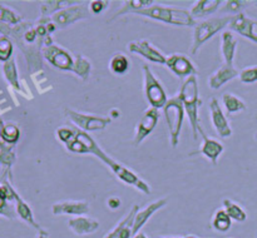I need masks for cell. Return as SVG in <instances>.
Instances as JSON below:
<instances>
[{
    "label": "cell",
    "mask_w": 257,
    "mask_h": 238,
    "mask_svg": "<svg viewBox=\"0 0 257 238\" xmlns=\"http://www.w3.org/2000/svg\"><path fill=\"white\" fill-rule=\"evenodd\" d=\"M133 14L150 18V19L156 20V22L176 25V27H196V24H197V22L191 15L190 10L180 9V8L175 7L152 5V7L137 10Z\"/></svg>",
    "instance_id": "obj_1"
},
{
    "label": "cell",
    "mask_w": 257,
    "mask_h": 238,
    "mask_svg": "<svg viewBox=\"0 0 257 238\" xmlns=\"http://www.w3.org/2000/svg\"><path fill=\"white\" fill-rule=\"evenodd\" d=\"M178 98L182 102L183 108H185L186 115L190 120L191 128H192L193 138L197 139L198 138V129H200V115H198V109H200L202 100L200 98V89H198V82L197 77L187 78L183 82L182 87L180 89V94Z\"/></svg>",
    "instance_id": "obj_2"
},
{
    "label": "cell",
    "mask_w": 257,
    "mask_h": 238,
    "mask_svg": "<svg viewBox=\"0 0 257 238\" xmlns=\"http://www.w3.org/2000/svg\"><path fill=\"white\" fill-rule=\"evenodd\" d=\"M233 15H225V17H215L208 18L196 24L195 32H193V40L191 45V53L196 54L200 50V48L212 39L217 33L222 32L225 28H228Z\"/></svg>",
    "instance_id": "obj_3"
},
{
    "label": "cell",
    "mask_w": 257,
    "mask_h": 238,
    "mask_svg": "<svg viewBox=\"0 0 257 238\" xmlns=\"http://www.w3.org/2000/svg\"><path fill=\"white\" fill-rule=\"evenodd\" d=\"M92 154L95 155L97 158H99L104 164H107L108 167L112 169V172L117 175L118 179L122 180L123 183H125V184L128 185H133V187H136L138 190L145 193V194H151L150 185H148L145 180L141 179V178L138 177L133 170L128 169L127 167H124L123 164H120V163L115 162L114 159H112V158H110L109 155H108L107 153L99 147V145L98 144L95 145Z\"/></svg>",
    "instance_id": "obj_4"
},
{
    "label": "cell",
    "mask_w": 257,
    "mask_h": 238,
    "mask_svg": "<svg viewBox=\"0 0 257 238\" xmlns=\"http://www.w3.org/2000/svg\"><path fill=\"white\" fill-rule=\"evenodd\" d=\"M163 113H165L168 132H170L171 145L176 148L180 143V134L181 130H182L183 119H185L186 114L185 108H183V104L180 98H178V95L168 99L165 108H163Z\"/></svg>",
    "instance_id": "obj_5"
},
{
    "label": "cell",
    "mask_w": 257,
    "mask_h": 238,
    "mask_svg": "<svg viewBox=\"0 0 257 238\" xmlns=\"http://www.w3.org/2000/svg\"><path fill=\"white\" fill-rule=\"evenodd\" d=\"M143 75H145V95L150 105L156 109L165 108L166 103L168 102L167 93L163 88L162 83L156 78L153 72L151 70L150 65H143Z\"/></svg>",
    "instance_id": "obj_6"
},
{
    "label": "cell",
    "mask_w": 257,
    "mask_h": 238,
    "mask_svg": "<svg viewBox=\"0 0 257 238\" xmlns=\"http://www.w3.org/2000/svg\"><path fill=\"white\" fill-rule=\"evenodd\" d=\"M90 15H92V13H90L88 4L75 3V4L69 5L67 8H63L62 10L53 14L50 17V20L57 27V29H62V28L68 27V25L74 24L78 20L87 19Z\"/></svg>",
    "instance_id": "obj_7"
},
{
    "label": "cell",
    "mask_w": 257,
    "mask_h": 238,
    "mask_svg": "<svg viewBox=\"0 0 257 238\" xmlns=\"http://www.w3.org/2000/svg\"><path fill=\"white\" fill-rule=\"evenodd\" d=\"M65 114L69 118L70 122L77 127L78 129L83 132H95V130H103L110 123L109 117H100L95 114H87V113H80L77 110L67 109Z\"/></svg>",
    "instance_id": "obj_8"
},
{
    "label": "cell",
    "mask_w": 257,
    "mask_h": 238,
    "mask_svg": "<svg viewBox=\"0 0 257 238\" xmlns=\"http://www.w3.org/2000/svg\"><path fill=\"white\" fill-rule=\"evenodd\" d=\"M42 55L49 64H52L57 69L63 70V72H73L75 57L69 50L64 49L60 45L52 44L43 47Z\"/></svg>",
    "instance_id": "obj_9"
},
{
    "label": "cell",
    "mask_w": 257,
    "mask_h": 238,
    "mask_svg": "<svg viewBox=\"0 0 257 238\" xmlns=\"http://www.w3.org/2000/svg\"><path fill=\"white\" fill-rule=\"evenodd\" d=\"M158 120H160V110L152 107L147 108L145 110L142 118L136 125L135 140H133L135 145H140L153 132Z\"/></svg>",
    "instance_id": "obj_10"
},
{
    "label": "cell",
    "mask_w": 257,
    "mask_h": 238,
    "mask_svg": "<svg viewBox=\"0 0 257 238\" xmlns=\"http://www.w3.org/2000/svg\"><path fill=\"white\" fill-rule=\"evenodd\" d=\"M228 30L237 33L241 37L257 44V19L248 18L243 13L233 15L231 23L228 24Z\"/></svg>",
    "instance_id": "obj_11"
},
{
    "label": "cell",
    "mask_w": 257,
    "mask_h": 238,
    "mask_svg": "<svg viewBox=\"0 0 257 238\" xmlns=\"http://www.w3.org/2000/svg\"><path fill=\"white\" fill-rule=\"evenodd\" d=\"M166 67L176 75V77L181 78H190L193 77L198 73L197 68H196L195 63L186 57L185 54H171L166 60Z\"/></svg>",
    "instance_id": "obj_12"
},
{
    "label": "cell",
    "mask_w": 257,
    "mask_h": 238,
    "mask_svg": "<svg viewBox=\"0 0 257 238\" xmlns=\"http://www.w3.org/2000/svg\"><path fill=\"white\" fill-rule=\"evenodd\" d=\"M128 50L133 54H138L142 58L147 59L148 62L155 63V64H166V55L163 54L161 50H158L157 48L153 47L147 39H141L136 40V42L128 43L127 45Z\"/></svg>",
    "instance_id": "obj_13"
},
{
    "label": "cell",
    "mask_w": 257,
    "mask_h": 238,
    "mask_svg": "<svg viewBox=\"0 0 257 238\" xmlns=\"http://www.w3.org/2000/svg\"><path fill=\"white\" fill-rule=\"evenodd\" d=\"M210 114L211 122H212L216 133L221 138L231 137L232 135V129L230 127V123H228L222 108L220 107V102L216 98H212L210 102Z\"/></svg>",
    "instance_id": "obj_14"
},
{
    "label": "cell",
    "mask_w": 257,
    "mask_h": 238,
    "mask_svg": "<svg viewBox=\"0 0 257 238\" xmlns=\"http://www.w3.org/2000/svg\"><path fill=\"white\" fill-rule=\"evenodd\" d=\"M90 210L89 203L85 200H62L52 205V213L54 215H84Z\"/></svg>",
    "instance_id": "obj_15"
},
{
    "label": "cell",
    "mask_w": 257,
    "mask_h": 238,
    "mask_svg": "<svg viewBox=\"0 0 257 238\" xmlns=\"http://www.w3.org/2000/svg\"><path fill=\"white\" fill-rule=\"evenodd\" d=\"M15 194L17 192L12 187L7 178L0 180V215L13 219L15 217V207L10 204V202L15 203Z\"/></svg>",
    "instance_id": "obj_16"
},
{
    "label": "cell",
    "mask_w": 257,
    "mask_h": 238,
    "mask_svg": "<svg viewBox=\"0 0 257 238\" xmlns=\"http://www.w3.org/2000/svg\"><path fill=\"white\" fill-rule=\"evenodd\" d=\"M167 198H160V199L153 200L152 203L146 205L143 209H140L137 212L135 217V222H133V227H132V232H133V237H135L137 233H140V230L142 229L143 225L150 220V218L155 214L157 210H160L161 208L165 207L167 204Z\"/></svg>",
    "instance_id": "obj_17"
},
{
    "label": "cell",
    "mask_w": 257,
    "mask_h": 238,
    "mask_svg": "<svg viewBox=\"0 0 257 238\" xmlns=\"http://www.w3.org/2000/svg\"><path fill=\"white\" fill-rule=\"evenodd\" d=\"M198 134H201V137L203 139L202 145H201L198 152L205 155L208 160H211L213 165H216L218 157L223 152V144L221 142H218L217 139H215V138L208 137L205 133V130L202 129V127H200V129H198Z\"/></svg>",
    "instance_id": "obj_18"
},
{
    "label": "cell",
    "mask_w": 257,
    "mask_h": 238,
    "mask_svg": "<svg viewBox=\"0 0 257 238\" xmlns=\"http://www.w3.org/2000/svg\"><path fill=\"white\" fill-rule=\"evenodd\" d=\"M238 75H240V72H238L235 67L223 64L221 65L215 73H212V74L210 75V78H208V87H210L211 89L217 90L220 89L223 84H226V83L230 82V80L235 79Z\"/></svg>",
    "instance_id": "obj_19"
},
{
    "label": "cell",
    "mask_w": 257,
    "mask_h": 238,
    "mask_svg": "<svg viewBox=\"0 0 257 238\" xmlns=\"http://www.w3.org/2000/svg\"><path fill=\"white\" fill-rule=\"evenodd\" d=\"M68 227L77 235L92 234L99 228V222L92 217L79 215V217L70 218L69 222H68Z\"/></svg>",
    "instance_id": "obj_20"
},
{
    "label": "cell",
    "mask_w": 257,
    "mask_h": 238,
    "mask_svg": "<svg viewBox=\"0 0 257 238\" xmlns=\"http://www.w3.org/2000/svg\"><path fill=\"white\" fill-rule=\"evenodd\" d=\"M221 4H222L221 0H198L193 4L190 13L195 20L198 18L210 17L220 9Z\"/></svg>",
    "instance_id": "obj_21"
},
{
    "label": "cell",
    "mask_w": 257,
    "mask_h": 238,
    "mask_svg": "<svg viewBox=\"0 0 257 238\" xmlns=\"http://www.w3.org/2000/svg\"><path fill=\"white\" fill-rule=\"evenodd\" d=\"M236 47H237V40L233 37L232 32L225 30L222 32V44H221V53H222L223 64H227L233 67V59L236 54Z\"/></svg>",
    "instance_id": "obj_22"
},
{
    "label": "cell",
    "mask_w": 257,
    "mask_h": 238,
    "mask_svg": "<svg viewBox=\"0 0 257 238\" xmlns=\"http://www.w3.org/2000/svg\"><path fill=\"white\" fill-rule=\"evenodd\" d=\"M77 2H62V0H48L40 3V18H50L53 14L67 8L69 5L75 4Z\"/></svg>",
    "instance_id": "obj_23"
},
{
    "label": "cell",
    "mask_w": 257,
    "mask_h": 238,
    "mask_svg": "<svg viewBox=\"0 0 257 238\" xmlns=\"http://www.w3.org/2000/svg\"><path fill=\"white\" fill-rule=\"evenodd\" d=\"M131 62L128 57L123 53H117L109 60V69L113 74L123 75L130 70Z\"/></svg>",
    "instance_id": "obj_24"
},
{
    "label": "cell",
    "mask_w": 257,
    "mask_h": 238,
    "mask_svg": "<svg viewBox=\"0 0 257 238\" xmlns=\"http://www.w3.org/2000/svg\"><path fill=\"white\" fill-rule=\"evenodd\" d=\"M3 74H4L5 79L9 83L12 87H14L15 89L22 92V88L19 84V78H18V70H17V64H15V58H10L8 62L3 63Z\"/></svg>",
    "instance_id": "obj_25"
},
{
    "label": "cell",
    "mask_w": 257,
    "mask_h": 238,
    "mask_svg": "<svg viewBox=\"0 0 257 238\" xmlns=\"http://www.w3.org/2000/svg\"><path fill=\"white\" fill-rule=\"evenodd\" d=\"M152 4H153L152 0H125V2L123 3L122 8H120V9L114 14L113 19H114V18L120 17V15L130 14V13H132L133 14V13L137 12V10L152 7Z\"/></svg>",
    "instance_id": "obj_26"
},
{
    "label": "cell",
    "mask_w": 257,
    "mask_h": 238,
    "mask_svg": "<svg viewBox=\"0 0 257 238\" xmlns=\"http://www.w3.org/2000/svg\"><path fill=\"white\" fill-rule=\"evenodd\" d=\"M211 225L215 230L217 232H227L231 228V218L230 215L226 213V210L223 208L216 210L213 213L212 220H211Z\"/></svg>",
    "instance_id": "obj_27"
},
{
    "label": "cell",
    "mask_w": 257,
    "mask_h": 238,
    "mask_svg": "<svg viewBox=\"0 0 257 238\" xmlns=\"http://www.w3.org/2000/svg\"><path fill=\"white\" fill-rule=\"evenodd\" d=\"M222 104L228 114H232V113H237L246 109L245 102L242 99H240L238 97H236L235 94H232V93H223Z\"/></svg>",
    "instance_id": "obj_28"
},
{
    "label": "cell",
    "mask_w": 257,
    "mask_h": 238,
    "mask_svg": "<svg viewBox=\"0 0 257 238\" xmlns=\"http://www.w3.org/2000/svg\"><path fill=\"white\" fill-rule=\"evenodd\" d=\"M90 72H92V63L83 55H75L74 67H73L72 73H74L82 80H87L89 78Z\"/></svg>",
    "instance_id": "obj_29"
},
{
    "label": "cell",
    "mask_w": 257,
    "mask_h": 238,
    "mask_svg": "<svg viewBox=\"0 0 257 238\" xmlns=\"http://www.w3.org/2000/svg\"><path fill=\"white\" fill-rule=\"evenodd\" d=\"M138 210H140V207H138V205H133L132 209L127 213V215H125L119 223H117L115 227L104 235V238H119L120 232H122L123 228H124L127 224H130V223L135 222V217L136 214H137Z\"/></svg>",
    "instance_id": "obj_30"
},
{
    "label": "cell",
    "mask_w": 257,
    "mask_h": 238,
    "mask_svg": "<svg viewBox=\"0 0 257 238\" xmlns=\"http://www.w3.org/2000/svg\"><path fill=\"white\" fill-rule=\"evenodd\" d=\"M223 209L230 215L231 219H235L237 222H243L247 218V214L243 210V208L231 199H223Z\"/></svg>",
    "instance_id": "obj_31"
},
{
    "label": "cell",
    "mask_w": 257,
    "mask_h": 238,
    "mask_svg": "<svg viewBox=\"0 0 257 238\" xmlns=\"http://www.w3.org/2000/svg\"><path fill=\"white\" fill-rule=\"evenodd\" d=\"M19 137L20 130L15 124H12V123L7 125L0 124V138L4 140V143L13 145L18 142Z\"/></svg>",
    "instance_id": "obj_32"
},
{
    "label": "cell",
    "mask_w": 257,
    "mask_h": 238,
    "mask_svg": "<svg viewBox=\"0 0 257 238\" xmlns=\"http://www.w3.org/2000/svg\"><path fill=\"white\" fill-rule=\"evenodd\" d=\"M0 23L9 25V27H15L23 22L20 14H18L15 10L4 7V5H0Z\"/></svg>",
    "instance_id": "obj_33"
},
{
    "label": "cell",
    "mask_w": 257,
    "mask_h": 238,
    "mask_svg": "<svg viewBox=\"0 0 257 238\" xmlns=\"http://www.w3.org/2000/svg\"><path fill=\"white\" fill-rule=\"evenodd\" d=\"M13 50H14V45H13L12 39L5 35H0V62L5 63L13 58Z\"/></svg>",
    "instance_id": "obj_34"
},
{
    "label": "cell",
    "mask_w": 257,
    "mask_h": 238,
    "mask_svg": "<svg viewBox=\"0 0 257 238\" xmlns=\"http://www.w3.org/2000/svg\"><path fill=\"white\" fill-rule=\"evenodd\" d=\"M247 4H250V3L242 2V0H228V2H226L225 5L221 8V12L237 15L240 14V13H242V10L247 7Z\"/></svg>",
    "instance_id": "obj_35"
},
{
    "label": "cell",
    "mask_w": 257,
    "mask_h": 238,
    "mask_svg": "<svg viewBox=\"0 0 257 238\" xmlns=\"http://www.w3.org/2000/svg\"><path fill=\"white\" fill-rule=\"evenodd\" d=\"M240 80L245 84H251V83L257 82V67L245 68L240 72Z\"/></svg>",
    "instance_id": "obj_36"
},
{
    "label": "cell",
    "mask_w": 257,
    "mask_h": 238,
    "mask_svg": "<svg viewBox=\"0 0 257 238\" xmlns=\"http://www.w3.org/2000/svg\"><path fill=\"white\" fill-rule=\"evenodd\" d=\"M55 134H57V138L60 140L62 143H64V145L67 144V143H69L70 140L74 138L75 135V129H74V125H73L72 128H58L57 132H55Z\"/></svg>",
    "instance_id": "obj_37"
},
{
    "label": "cell",
    "mask_w": 257,
    "mask_h": 238,
    "mask_svg": "<svg viewBox=\"0 0 257 238\" xmlns=\"http://www.w3.org/2000/svg\"><path fill=\"white\" fill-rule=\"evenodd\" d=\"M108 4H109V2H103V0H93V2H90L89 4H88V7H89V10L92 14H100V13H102L103 10L108 7Z\"/></svg>",
    "instance_id": "obj_38"
},
{
    "label": "cell",
    "mask_w": 257,
    "mask_h": 238,
    "mask_svg": "<svg viewBox=\"0 0 257 238\" xmlns=\"http://www.w3.org/2000/svg\"><path fill=\"white\" fill-rule=\"evenodd\" d=\"M107 203H108V207L109 208H112V209H117V208L120 205V199H118V198H115V197H112L108 199Z\"/></svg>",
    "instance_id": "obj_39"
},
{
    "label": "cell",
    "mask_w": 257,
    "mask_h": 238,
    "mask_svg": "<svg viewBox=\"0 0 257 238\" xmlns=\"http://www.w3.org/2000/svg\"><path fill=\"white\" fill-rule=\"evenodd\" d=\"M133 238H147V235H146L145 233L140 232V233H137V234H136L135 237H133Z\"/></svg>",
    "instance_id": "obj_40"
},
{
    "label": "cell",
    "mask_w": 257,
    "mask_h": 238,
    "mask_svg": "<svg viewBox=\"0 0 257 238\" xmlns=\"http://www.w3.org/2000/svg\"><path fill=\"white\" fill-rule=\"evenodd\" d=\"M183 238H197V237H195V235H187V237H183Z\"/></svg>",
    "instance_id": "obj_41"
},
{
    "label": "cell",
    "mask_w": 257,
    "mask_h": 238,
    "mask_svg": "<svg viewBox=\"0 0 257 238\" xmlns=\"http://www.w3.org/2000/svg\"><path fill=\"white\" fill-rule=\"evenodd\" d=\"M160 238H183V237H160Z\"/></svg>",
    "instance_id": "obj_42"
},
{
    "label": "cell",
    "mask_w": 257,
    "mask_h": 238,
    "mask_svg": "<svg viewBox=\"0 0 257 238\" xmlns=\"http://www.w3.org/2000/svg\"><path fill=\"white\" fill-rule=\"evenodd\" d=\"M256 139H257V133H256Z\"/></svg>",
    "instance_id": "obj_43"
}]
</instances>
